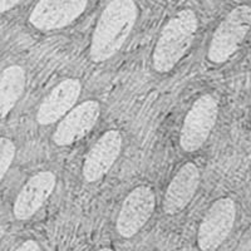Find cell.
Returning a JSON list of instances; mask_svg holds the SVG:
<instances>
[{
	"mask_svg": "<svg viewBox=\"0 0 251 251\" xmlns=\"http://www.w3.org/2000/svg\"><path fill=\"white\" fill-rule=\"evenodd\" d=\"M22 0H0V13H5L14 8Z\"/></svg>",
	"mask_w": 251,
	"mask_h": 251,
	"instance_id": "9a60e30c",
	"label": "cell"
},
{
	"mask_svg": "<svg viewBox=\"0 0 251 251\" xmlns=\"http://www.w3.org/2000/svg\"><path fill=\"white\" fill-rule=\"evenodd\" d=\"M236 219V206L232 199H220L208 208L201 223L197 244L201 250H216L227 239Z\"/></svg>",
	"mask_w": 251,
	"mask_h": 251,
	"instance_id": "5b68a950",
	"label": "cell"
},
{
	"mask_svg": "<svg viewBox=\"0 0 251 251\" xmlns=\"http://www.w3.org/2000/svg\"><path fill=\"white\" fill-rule=\"evenodd\" d=\"M197 17L185 9L177 13L163 26L153 50V68L158 73H167L191 48L197 30Z\"/></svg>",
	"mask_w": 251,
	"mask_h": 251,
	"instance_id": "7a4b0ae2",
	"label": "cell"
},
{
	"mask_svg": "<svg viewBox=\"0 0 251 251\" xmlns=\"http://www.w3.org/2000/svg\"><path fill=\"white\" fill-rule=\"evenodd\" d=\"M156 205L152 188L140 186L126 197L117 219V231L122 237H132L137 234L151 217Z\"/></svg>",
	"mask_w": 251,
	"mask_h": 251,
	"instance_id": "8992f818",
	"label": "cell"
},
{
	"mask_svg": "<svg viewBox=\"0 0 251 251\" xmlns=\"http://www.w3.org/2000/svg\"><path fill=\"white\" fill-rule=\"evenodd\" d=\"M122 147V136L118 131L106 132L89 150L83 163V176L88 182L100 180L111 170Z\"/></svg>",
	"mask_w": 251,
	"mask_h": 251,
	"instance_id": "ba28073f",
	"label": "cell"
},
{
	"mask_svg": "<svg viewBox=\"0 0 251 251\" xmlns=\"http://www.w3.org/2000/svg\"><path fill=\"white\" fill-rule=\"evenodd\" d=\"M138 9L133 0H112L100 14L91 43V58L100 63L113 57L131 34Z\"/></svg>",
	"mask_w": 251,
	"mask_h": 251,
	"instance_id": "6da1fadb",
	"label": "cell"
},
{
	"mask_svg": "<svg viewBox=\"0 0 251 251\" xmlns=\"http://www.w3.org/2000/svg\"><path fill=\"white\" fill-rule=\"evenodd\" d=\"M100 104L94 100H87L72 109L58 125L53 141L58 146H68L86 136L100 117Z\"/></svg>",
	"mask_w": 251,
	"mask_h": 251,
	"instance_id": "9c48e42d",
	"label": "cell"
},
{
	"mask_svg": "<svg viewBox=\"0 0 251 251\" xmlns=\"http://www.w3.org/2000/svg\"><path fill=\"white\" fill-rule=\"evenodd\" d=\"M25 72L19 66H10L0 73V120L14 108L25 88Z\"/></svg>",
	"mask_w": 251,
	"mask_h": 251,
	"instance_id": "4fadbf2b",
	"label": "cell"
},
{
	"mask_svg": "<svg viewBox=\"0 0 251 251\" xmlns=\"http://www.w3.org/2000/svg\"><path fill=\"white\" fill-rule=\"evenodd\" d=\"M219 113V104L210 94L200 97L186 114L181 129L180 143L183 151L195 152L206 142Z\"/></svg>",
	"mask_w": 251,
	"mask_h": 251,
	"instance_id": "277c9868",
	"label": "cell"
},
{
	"mask_svg": "<svg viewBox=\"0 0 251 251\" xmlns=\"http://www.w3.org/2000/svg\"><path fill=\"white\" fill-rule=\"evenodd\" d=\"M80 82L75 78L63 80L51 89L44 98L37 112V121L40 125H50L62 118L75 106L80 94Z\"/></svg>",
	"mask_w": 251,
	"mask_h": 251,
	"instance_id": "8fae6325",
	"label": "cell"
},
{
	"mask_svg": "<svg viewBox=\"0 0 251 251\" xmlns=\"http://www.w3.org/2000/svg\"><path fill=\"white\" fill-rule=\"evenodd\" d=\"M87 6V0H40L29 22L40 30H54L73 23Z\"/></svg>",
	"mask_w": 251,
	"mask_h": 251,
	"instance_id": "52a82bcc",
	"label": "cell"
},
{
	"mask_svg": "<svg viewBox=\"0 0 251 251\" xmlns=\"http://www.w3.org/2000/svg\"><path fill=\"white\" fill-rule=\"evenodd\" d=\"M55 182L57 178L53 172L43 171L34 175L18 195L13 208L14 216L18 220H26L33 216L50 196Z\"/></svg>",
	"mask_w": 251,
	"mask_h": 251,
	"instance_id": "30bf717a",
	"label": "cell"
},
{
	"mask_svg": "<svg viewBox=\"0 0 251 251\" xmlns=\"http://www.w3.org/2000/svg\"><path fill=\"white\" fill-rule=\"evenodd\" d=\"M15 145L9 138H0V181L3 180L15 157Z\"/></svg>",
	"mask_w": 251,
	"mask_h": 251,
	"instance_id": "5bb4252c",
	"label": "cell"
},
{
	"mask_svg": "<svg viewBox=\"0 0 251 251\" xmlns=\"http://www.w3.org/2000/svg\"><path fill=\"white\" fill-rule=\"evenodd\" d=\"M200 183V171L192 162L183 165L172 178L163 199V211L175 215L185 210Z\"/></svg>",
	"mask_w": 251,
	"mask_h": 251,
	"instance_id": "7c38bea8",
	"label": "cell"
},
{
	"mask_svg": "<svg viewBox=\"0 0 251 251\" xmlns=\"http://www.w3.org/2000/svg\"><path fill=\"white\" fill-rule=\"evenodd\" d=\"M250 20L251 9L248 5H240L228 13L214 33L208 47V59L219 64L231 57L245 39L250 29Z\"/></svg>",
	"mask_w": 251,
	"mask_h": 251,
	"instance_id": "3957f363",
	"label": "cell"
},
{
	"mask_svg": "<svg viewBox=\"0 0 251 251\" xmlns=\"http://www.w3.org/2000/svg\"><path fill=\"white\" fill-rule=\"evenodd\" d=\"M17 250H19V251L34 250L35 251V250H40V248H39V245L35 243V241H33V240H28V241H25L24 244H22V245H20Z\"/></svg>",
	"mask_w": 251,
	"mask_h": 251,
	"instance_id": "2e32d148",
	"label": "cell"
}]
</instances>
